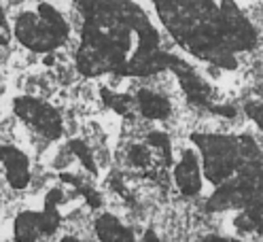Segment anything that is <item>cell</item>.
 Here are the masks:
<instances>
[{
    "instance_id": "6da1fadb",
    "label": "cell",
    "mask_w": 263,
    "mask_h": 242,
    "mask_svg": "<svg viewBox=\"0 0 263 242\" xmlns=\"http://www.w3.org/2000/svg\"><path fill=\"white\" fill-rule=\"evenodd\" d=\"M83 15L77 70L85 77L115 72L149 77L163 70L170 53L159 49V34L132 0H79Z\"/></svg>"
},
{
    "instance_id": "7a4b0ae2",
    "label": "cell",
    "mask_w": 263,
    "mask_h": 242,
    "mask_svg": "<svg viewBox=\"0 0 263 242\" xmlns=\"http://www.w3.org/2000/svg\"><path fill=\"white\" fill-rule=\"evenodd\" d=\"M161 24L176 43L221 68H236V51H251L259 41L255 26L236 0H153Z\"/></svg>"
},
{
    "instance_id": "3957f363",
    "label": "cell",
    "mask_w": 263,
    "mask_h": 242,
    "mask_svg": "<svg viewBox=\"0 0 263 242\" xmlns=\"http://www.w3.org/2000/svg\"><path fill=\"white\" fill-rule=\"evenodd\" d=\"M11 34L32 53H51L68 41L70 24L49 0H41L34 11H22L13 20Z\"/></svg>"
},
{
    "instance_id": "277c9868",
    "label": "cell",
    "mask_w": 263,
    "mask_h": 242,
    "mask_svg": "<svg viewBox=\"0 0 263 242\" xmlns=\"http://www.w3.org/2000/svg\"><path fill=\"white\" fill-rule=\"evenodd\" d=\"M13 113L26 127L47 140H58L64 132V119L60 110L36 96H17L13 100Z\"/></svg>"
},
{
    "instance_id": "5b68a950",
    "label": "cell",
    "mask_w": 263,
    "mask_h": 242,
    "mask_svg": "<svg viewBox=\"0 0 263 242\" xmlns=\"http://www.w3.org/2000/svg\"><path fill=\"white\" fill-rule=\"evenodd\" d=\"M0 166L5 170L7 183L15 189L22 191L32 181V166L28 155L17 149L15 144H0Z\"/></svg>"
},
{
    "instance_id": "8992f818",
    "label": "cell",
    "mask_w": 263,
    "mask_h": 242,
    "mask_svg": "<svg viewBox=\"0 0 263 242\" xmlns=\"http://www.w3.org/2000/svg\"><path fill=\"white\" fill-rule=\"evenodd\" d=\"M136 98H138V108H140V113L146 119H166L172 113L170 102L157 91L140 89Z\"/></svg>"
},
{
    "instance_id": "52a82bcc",
    "label": "cell",
    "mask_w": 263,
    "mask_h": 242,
    "mask_svg": "<svg viewBox=\"0 0 263 242\" xmlns=\"http://www.w3.org/2000/svg\"><path fill=\"white\" fill-rule=\"evenodd\" d=\"M246 110H249V115L259 123V127L263 130V102H261V104H251Z\"/></svg>"
},
{
    "instance_id": "ba28073f",
    "label": "cell",
    "mask_w": 263,
    "mask_h": 242,
    "mask_svg": "<svg viewBox=\"0 0 263 242\" xmlns=\"http://www.w3.org/2000/svg\"><path fill=\"white\" fill-rule=\"evenodd\" d=\"M0 30H5L7 34H11V24H9V17H7V11H5L3 0H0Z\"/></svg>"
},
{
    "instance_id": "9c48e42d",
    "label": "cell",
    "mask_w": 263,
    "mask_h": 242,
    "mask_svg": "<svg viewBox=\"0 0 263 242\" xmlns=\"http://www.w3.org/2000/svg\"><path fill=\"white\" fill-rule=\"evenodd\" d=\"M7 43H9V34L5 30H0V47H5Z\"/></svg>"
}]
</instances>
